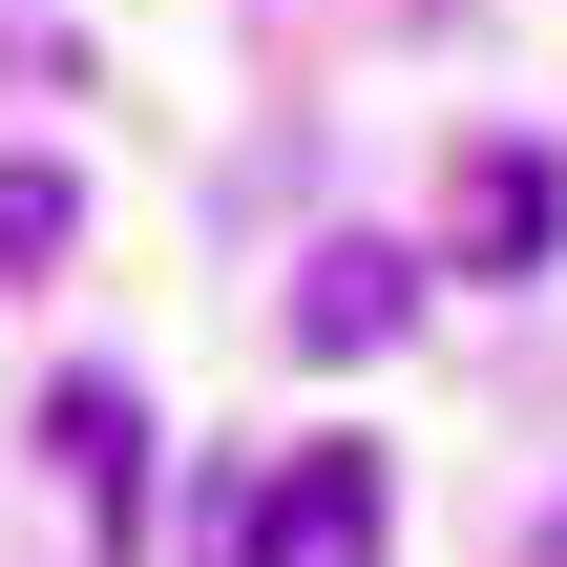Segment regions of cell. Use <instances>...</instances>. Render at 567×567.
Wrapping results in <instances>:
<instances>
[{
    "label": "cell",
    "instance_id": "8992f818",
    "mask_svg": "<svg viewBox=\"0 0 567 567\" xmlns=\"http://www.w3.org/2000/svg\"><path fill=\"white\" fill-rule=\"evenodd\" d=\"M189 567H252V484H210V505H189Z\"/></svg>",
    "mask_w": 567,
    "mask_h": 567
},
{
    "label": "cell",
    "instance_id": "5b68a950",
    "mask_svg": "<svg viewBox=\"0 0 567 567\" xmlns=\"http://www.w3.org/2000/svg\"><path fill=\"white\" fill-rule=\"evenodd\" d=\"M63 231H84V189L21 147V168H0V274H63Z\"/></svg>",
    "mask_w": 567,
    "mask_h": 567
},
{
    "label": "cell",
    "instance_id": "277c9868",
    "mask_svg": "<svg viewBox=\"0 0 567 567\" xmlns=\"http://www.w3.org/2000/svg\"><path fill=\"white\" fill-rule=\"evenodd\" d=\"M400 295H421L400 252H316V274H295V358H379V337H400Z\"/></svg>",
    "mask_w": 567,
    "mask_h": 567
},
{
    "label": "cell",
    "instance_id": "7a4b0ae2",
    "mask_svg": "<svg viewBox=\"0 0 567 567\" xmlns=\"http://www.w3.org/2000/svg\"><path fill=\"white\" fill-rule=\"evenodd\" d=\"M42 463H63V505L105 526V567L147 547V400H126V379H63V400H42Z\"/></svg>",
    "mask_w": 567,
    "mask_h": 567
},
{
    "label": "cell",
    "instance_id": "6da1fadb",
    "mask_svg": "<svg viewBox=\"0 0 567 567\" xmlns=\"http://www.w3.org/2000/svg\"><path fill=\"white\" fill-rule=\"evenodd\" d=\"M252 567H379V442H295L252 484Z\"/></svg>",
    "mask_w": 567,
    "mask_h": 567
},
{
    "label": "cell",
    "instance_id": "3957f363",
    "mask_svg": "<svg viewBox=\"0 0 567 567\" xmlns=\"http://www.w3.org/2000/svg\"><path fill=\"white\" fill-rule=\"evenodd\" d=\"M442 231H463V274H547V231H567L547 147H505V126H484V147L442 168Z\"/></svg>",
    "mask_w": 567,
    "mask_h": 567
},
{
    "label": "cell",
    "instance_id": "52a82bcc",
    "mask_svg": "<svg viewBox=\"0 0 567 567\" xmlns=\"http://www.w3.org/2000/svg\"><path fill=\"white\" fill-rule=\"evenodd\" d=\"M547 567H567V526H547Z\"/></svg>",
    "mask_w": 567,
    "mask_h": 567
}]
</instances>
